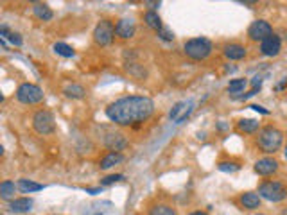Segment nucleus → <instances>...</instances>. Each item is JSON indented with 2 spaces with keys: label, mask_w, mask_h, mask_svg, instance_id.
<instances>
[{
  "label": "nucleus",
  "mask_w": 287,
  "mask_h": 215,
  "mask_svg": "<svg viewBox=\"0 0 287 215\" xmlns=\"http://www.w3.org/2000/svg\"><path fill=\"white\" fill-rule=\"evenodd\" d=\"M154 113V103L144 95L122 97L106 108V117L117 126H133L145 122Z\"/></svg>",
  "instance_id": "nucleus-1"
},
{
  "label": "nucleus",
  "mask_w": 287,
  "mask_h": 215,
  "mask_svg": "<svg viewBox=\"0 0 287 215\" xmlns=\"http://www.w3.org/2000/svg\"><path fill=\"white\" fill-rule=\"evenodd\" d=\"M284 143V133L275 126H266L258 131L257 137V145L260 147V151L266 154H275L280 151V147Z\"/></svg>",
  "instance_id": "nucleus-2"
},
{
  "label": "nucleus",
  "mask_w": 287,
  "mask_h": 215,
  "mask_svg": "<svg viewBox=\"0 0 287 215\" xmlns=\"http://www.w3.org/2000/svg\"><path fill=\"white\" fill-rule=\"evenodd\" d=\"M212 43H210V39L207 38H192V39H187L183 45V50H185V56L194 61H203L207 59L210 54H212Z\"/></svg>",
  "instance_id": "nucleus-3"
},
{
  "label": "nucleus",
  "mask_w": 287,
  "mask_h": 215,
  "mask_svg": "<svg viewBox=\"0 0 287 215\" xmlns=\"http://www.w3.org/2000/svg\"><path fill=\"white\" fill-rule=\"evenodd\" d=\"M258 196L271 203H280L287 197V188L280 181H264L258 186Z\"/></svg>",
  "instance_id": "nucleus-4"
},
{
  "label": "nucleus",
  "mask_w": 287,
  "mask_h": 215,
  "mask_svg": "<svg viewBox=\"0 0 287 215\" xmlns=\"http://www.w3.org/2000/svg\"><path fill=\"white\" fill-rule=\"evenodd\" d=\"M16 101L22 104H27V106L38 104L43 101V90H41L38 84L24 83L18 86V90H16Z\"/></svg>",
  "instance_id": "nucleus-5"
},
{
  "label": "nucleus",
  "mask_w": 287,
  "mask_h": 215,
  "mask_svg": "<svg viewBox=\"0 0 287 215\" xmlns=\"http://www.w3.org/2000/svg\"><path fill=\"white\" fill-rule=\"evenodd\" d=\"M33 127L38 135H52L56 129V120L54 115L49 109H40L35 113L33 117Z\"/></svg>",
  "instance_id": "nucleus-6"
},
{
  "label": "nucleus",
  "mask_w": 287,
  "mask_h": 215,
  "mask_svg": "<svg viewBox=\"0 0 287 215\" xmlns=\"http://www.w3.org/2000/svg\"><path fill=\"white\" fill-rule=\"evenodd\" d=\"M115 38V25L109 20H101L94 29V41L99 47H108L113 43Z\"/></svg>",
  "instance_id": "nucleus-7"
},
{
  "label": "nucleus",
  "mask_w": 287,
  "mask_h": 215,
  "mask_svg": "<svg viewBox=\"0 0 287 215\" xmlns=\"http://www.w3.org/2000/svg\"><path fill=\"white\" fill-rule=\"evenodd\" d=\"M271 35H273V27L266 20H255L248 27V38L251 39V41H260L262 43L264 39L269 38Z\"/></svg>",
  "instance_id": "nucleus-8"
},
{
  "label": "nucleus",
  "mask_w": 287,
  "mask_h": 215,
  "mask_svg": "<svg viewBox=\"0 0 287 215\" xmlns=\"http://www.w3.org/2000/svg\"><path fill=\"white\" fill-rule=\"evenodd\" d=\"M192 111H194L192 101H181V103L174 104V108L171 109V113H169V117H171L173 122L181 124L183 120H187V118L190 117V113Z\"/></svg>",
  "instance_id": "nucleus-9"
},
{
  "label": "nucleus",
  "mask_w": 287,
  "mask_h": 215,
  "mask_svg": "<svg viewBox=\"0 0 287 215\" xmlns=\"http://www.w3.org/2000/svg\"><path fill=\"white\" fill-rule=\"evenodd\" d=\"M104 145L108 147L111 152H120L122 149L128 147V138L124 137L122 133H117V131H108L106 133V137L103 138Z\"/></svg>",
  "instance_id": "nucleus-10"
},
{
  "label": "nucleus",
  "mask_w": 287,
  "mask_h": 215,
  "mask_svg": "<svg viewBox=\"0 0 287 215\" xmlns=\"http://www.w3.org/2000/svg\"><path fill=\"white\" fill-rule=\"evenodd\" d=\"M280 50H282V39L277 35H271L269 38H266L260 43V52L266 58H275V56L280 54Z\"/></svg>",
  "instance_id": "nucleus-11"
},
{
  "label": "nucleus",
  "mask_w": 287,
  "mask_h": 215,
  "mask_svg": "<svg viewBox=\"0 0 287 215\" xmlns=\"http://www.w3.org/2000/svg\"><path fill=\"white\" fill-rule=\"evenodd\" d=\"M253 171L257 172L258 176H273L275 172L278 171V161L275 158H260V160L255 161V167Z\"/></svg>",
  "instance_id": "nucleus-12"
},
{
  "label": "nucleus",
  "mask_w": 287,
  "mask_h": 215,
  "mask_svg": "<svg viewBox=\"0 0 287 215\" xmlns=\"http://www.w3.org/2000/svg\"><path fill=\"white\" fill-rule=\"evenodd\" d=\"M135 31H137V25H135L133 18H120L115 25V35L122 39H129L135 36Z\"/></svg>",
  "instance_id": "nucleus-13"
},
{
  "label": "nucleus",
  "mask_w": 287,
  "mask_h": 215,
  "mask_svg": "<svg viewBox=\"0 0 287 215\" xmlns=\"http://www.w3.org/2000/svg\"><path fill=\"white\" fill-rule=\"evenodd\" d=\"M239 201H241V206L244 210H258L262 205V197L258 196V192H244V194H241Z\"/></svg>",
  "instance_id": "nucleus-14"
},
{
  "label": "nucleus",
  "mask_w": 287,
  "mask_h": 215,
  "mask_svg": "<svg viewBox=\"0 0 287 215\" xmlns=\"http://www.w3.org/2000/svg\"><path fill=\"white\" fill-rule=\"evenodd\" d=\"M223 54L230 59V61H241V59L246 58L248 50H246V47L241 43H230L223 49Z\"/></svg>",
  "instance_id": "nucleus-15"
},
{
  "label": "nucleus",
  "mask_w": 287,
  "mask_h": 215,
  "mask_svg": "<svg viewBox=\"0 0 287 215\" xmlns=\"http://www.w3.org/2000/svg\"><path fill=\"white\" fill-rule=\"evenodd\" d=\"M33 208V199L31 197H18V199H13L9 203V210L13 214H25Z\"/></svg>",
  "instance_id": "nucleus-16"
},
{
  "label": "nucleus",
  "mask_w": 287,
  "mask_h": 215,
  "mask_svg": "<svg viewBox=\"0 0 287 215\" xmlns=\"http://www.w3.org/2000/svg\"><path fill=\"white\" fill-rule=\"evenodd\" d=\"M33 13H35L36 18L41 20V22H49V20L54 18L52 9H50L47 4H43V2H35V4H33Z\"/></svg>",
  "instance_id": "nucleus-17"
},
{
  "label": "nucleus",
  "mask_w": 287,
  "mask_h": 215,
  "mask_svg": "<svg viewBox=\"0 0 287 215\" xmlns=\"http://www.w3.org/2000/svg\"><path fill=\"white\" fill-rule=\"evenodd\" d=\"M144 22H145V25H147L149 29L156 31V33H160V31L164 29V24H162V18H160V15L156 13V11H145V15H144Z\"/></svg>",
  "instance_id": "nucleus-18"
},
{
  "label": "nucleus",
  "mask_w": 287,
  "mask_h": 215,
  "mask_svg": "<svg viewBox=\"0 0 287 215\" xmlns=\"http://www.w3.org/2000/svg\"><path fill=\"white\" fill-rule=\"evenodd\" d=\"M122 161H124L122 152H108V154L99 161V167L103 169V171H106V169H111V167L119 165V163H122Z\"/></svg>",
  "instance_id": "nucleus-19"
},
{
  "label": "nucleus",
  "mask_w": 287,
  "mask_h": 215,
  "mask_svg": "<svg viewBox=\"0 0 287 215\" xmlns=\"http://www.w3.org/2000/svg\"><path fill=\"white\" fill-rule=\"evenodd\" d=\"M16 188H18V185H15L13 181H9V179L2 181V183H0V197L11 203V201L15 199Z\"/></svg>",
  "instance_id": "nucleus-20"
},
{
  "label": "nucleus",
  "mask_w": 287,
  "mask_h": 215,
  "mask_svg": "<svg viewBox=\"0 0 287 215\" xmlns=\"http://www.w3.org/2000/svg\"><path fill=\"white\" fill-rule=\"evenodd\" d=\"M237 127H239V131H241V133L253 135V133L258 131L260 124H258V120H255V118H243V120H239Z\"/></svg>",
  "instance_id": "nucleus-21"
},
{
  "label": "nucleus",
  "mask_w": 287,
  "mask_h": 215,
  "mask_svg": "<svg viewBox=\"0 0 287 215\" xmlns=\"http://www.w3.org/2000/svg\"><path fill=\"white\" fill-rule=\"evenodd\" d=\"M0 39H7V41H11V43L16 45V47H20V45L24 43L22 36L18 35V33H15V31H9L5 25L0 27Z\"/></svg>",
  "instance_id": "nucleus-22"
},
{
  "label": "nucleus",
  "mask_w": 287,
  "mask_h": 215,
  "mask_svg": "<svg viewBox=\"0 0 287 215\" xmlns=\"http://www.w3.org/2000/svg\"><path fill=\"white\" fill-rule=\"evenodd\" d=\"M63 93H65V97H69V99H83L86 90H84L81 84L72 83V84H67V86H65Z\"/></svg>",
  "instance_id": "nucleus-23"
},
{
  "label": "nucleus",
  "mask_w": 287,
  "mask_h": 215,
  "mask_svg": "<svg viewBox=\"0 0 287 215\" xmlns=\"http://www.w3.org/2000/svg\"><path fill=\"white\" fill-rule=\"evenodd\" d=\"M45 186L40 185V183H35L31 179H20L18 181V190L24 192V194H33V192H40L43 190Z\"/></svg>",
  "instance_id": "nucleus-24"
},
{
  "label": "nucleus",
  "mask_w": 287,
  "mask_h": 215,
  "mask_svg": "<svg viewBox=\"0 0 287 215\" xmlns=\"http://www.w3.org/2000/svg\"><path fill=\"white\" fill-rule=\"evenodd\" d=\"M246 86H248V79L244 77L232 79L230 84H228V92L232 93V95H235V97H239V93H243L246 90Z\"/></svg>",
  "instance_id": "nucleus-25"
},
{
  "label": "nucleus",
  "mask_w": 287,
  "mask_h": 215,
  "mask_svg": "<svg viewBox=\"0 0 287 215\" xmlns=\"http://www.w3.org/2000/svg\"><path fill=\"white\" fill-rule=\"evenodd\" d=\"M54 52L58 54V56H63V58H74V49L70 47V45H67V43H54Z\"/></svg>",
  "instance_id": "nucleus-26"
},
{
  "label": "nucleus",
  "mask_w": 287,
  "mask_h": 215,
  "mask_svg": "<svg viewBox=\"0 0 287 215\" xmlns=\"http://www.w3.org/2000/svg\"><path fill=\"white\" fill-rule=\"evenodd\" d=\"M147 215H178L176 212L171 208V206H167V205H156V206H153L151 210H149V214Z\"/></svg>",
  "instance_id": "nucleus-27"
},
{
  "label": "nucleus",
  "mask_w": 287,
  "mask_h": 215,
  "mask_svg": "<svg viewBox=\"0 0 287 215\" xmlns=\"http://www.w3.org/2000/svg\"><path fill=\"white\" fill-rule=\"evenodd\" d=\"M217 169L223 172H237L241 167H239L237 163H233V161H221L217 165Z\"/></svg>",
  "instance_id": "nucleus-28"
},
{
  "label": "nucleus",
  "mask_w": 287,
  "mask_h": 215,
  "mask_svg": "<svg viewBox=\"0 0 287 215\" xmlns=\"http://www.w3.org/2000/svg\"><path fill=\"white\" fill-rule=\"evenodd\" d=\"M124 179V176L122 174H111V176H106V178H103V181H101V185H111V183H117V181H122Z\"/></svg>",
  "instance_id": "nucleus-29"
},
{
  "label": "nucleus",
  "mask_w": 287,
  "mask_h": 215,
  "mask_svg": "<svg viewBox=\"0 0 287 215\" xmlns=\"http://www.w3.org/2000/svg\"><path fill=\"white\" fill-rule=\"evenodd\" d=\"M158 36H160L162 39H165V41H173V39H174V35H173V33H171L169 29H165V27H164L162 31H160Z\"/></svg>",
  "instance_id": "nucleus-30"
},
{
  "label": "nucleus",
  "mask_w": 287,
  "mask_h": 215,
  "mask_svg": "<svg viewBox=\"0 0 287 215\" xmlns=\"http://www.w3.org/2000/svg\"><path fill=\"white\" fill-rule=\"evenodd\" d=\"M144 4L147 5V7H151V11H154L156 7H160V2H153V0H145Z\"/></svg>",
  "instance_id": "nucleus-31"
},
{
  "label": "nucleus",
  "mask_w": 287,
  "mask_h": 215,
  "mask_svg": "<svg viewBox=\"0 0 287 215\" xmlns=\"http://www.w3.org/2000/svg\"><path fill=\"white\" fill-rule=\"evenodd\" d=\"M251 109H255V111H258V113H262V115H269V111L267 109H264L262 106H258V104H253V106H250Z\"/></svg>",
  "instance_id": "nucleus-32"
},
{
  "label": "nucleus",
  "mask_w": 287,
  "mask_h": 215,
  "mask_svg": "<svg viewBox=\"0 0 287 215\" xmlns=\"http://www.w3.org/2000/svg\"><path fill=\"white\" fill-rule=\"evenodd\" d=\"M86 192H88V194H92V196H95V194H99V192H101V188H86Z\"/></svg>",
  "instance_id": "nucleus-33"
},
{
  "label": "nucleus",
  "mask_w": 287,
  "mask_h": 215,
  "mask_svg": "<svg viewBox=\"0 0 287 215\" xmlns=\"http://www.w3.org/2000/svg\"><path fill=\"white\" fill-rule=\"evenodd\" d=\"M188 215H208L207 212H201V210H198V212H192V214H188Z\"/></svg>",
  "instance_id": "nucleus-34"
},
{
  "label": "nucleus",
  "mask_w": 287,
  "mask_h": 215,
  "mask_svg": "<svg viewBox=\"0 0 287 215\" xmlns=\"http://www.w3.org/2000/svg\"><path fill=\"white\" fill-rule=\"evenodd\" d=\"M284 158H286V160H287V145L284 147Z\"/></svg>",
  "instance_id": "nucleus-35"
},
{
  "label": "nucleus",
  "mask_w": 287,
  "mask_h": 215,
  "mask_svg": "<svg viewBox=\"0 0 287 215\" xmlns=\"http://www.w3.org/2000/svg\"><path fill=\"white\" fill-rule=\"evenodd\" d=\"M282 215H287V210H284V212H282Z\"/></svg>",
  "instance_id": "nucleus-36"
},
{
  "label": "nucleus",
  "mask_w": 287,
  "mask_h": 215,
  "mask_svg": "<svg viewBox=\"0 0 287 215\" xmlns=\"http://www.w3.org/2000/svg\"><path fill=\"white\" fill-rule=\"evenodd\" d=\"M255 215H266V214H255Z\"/></svg>",
  "instance_id": "nucleus-37"
},
{
  "label": "nucleus",
  "mask_w": 287,
  "mask_h": 215,
  "mask_svg": "<svg viewBox=\"0 0 287 215\" xmlns=\"http://www.w3.org/2000/svg\"><path fill=\"white\" fill-rule=\"evenodd\" d=\"M95 215H103V214H95Z\"/></svg>",
  "instance_id": "nucleus-38"
}]
</instances>
